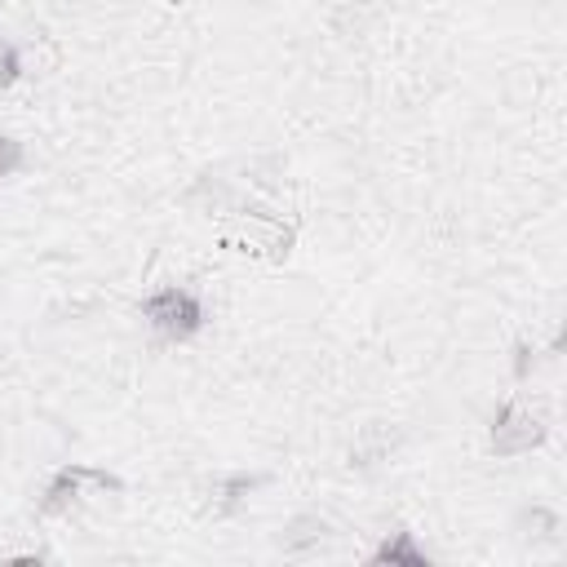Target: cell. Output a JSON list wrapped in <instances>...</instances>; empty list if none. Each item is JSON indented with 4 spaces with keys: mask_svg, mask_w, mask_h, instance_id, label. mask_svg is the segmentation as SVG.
<instances>
[{
    "mask_svg": "<svg viewBox=\"0 0 567 567\" xmlns=\"http://www.w3.org/2000/svg\"><path fill=\"white\" fill-rule=\"evenodd\" d=\"M142 315H146V323H151L164 341H190V337L204 328V301H199L190 288H177V284L151 292V297L142 301Z\"/></svg>",
    "mask_w": 567,
    "mask_h": 567,
    "instance_id": "6da1fadb",
    "label": "cell"
},
{
    "mask_svg": "<svg viewBox=\"0 0 567 567\" xmlns=\"http://www.w3.org/2000/svg\"><path fill=\"white\" fill-rule=\"evenodd\" d=\"M540 439H545V425H540V416L527 412L523 403H505V408L496 412V421H492V447H496V456H523V452H532Z\"/></svg>",
    "mask_w": 567,
    "mask_h": 567,
    "instance_id": "7a4b0ae2",
    "label": "cell"
},
{
    "mask_svg": "<svg viewBox=\"0 0 567 567\" xmlns=\"http://www.w3.org/2000/svg\"><path fill=\"white\" fill-rule=\"evenodd\" d=\"M84 483L120 487L115 474H106V470H97V465H84V461H71V465H62V470L49 478V487H44V496H40V514H62V509H71V505L80 501Z\"/></svg>",
    "mask_w": 567,
    "mask_h": 567,
    "instance_id": "3957f363",
    "label": "cell"
},
{
    "mask_svg": "<svg viewBox=\"0 0 567 567\" xmlns=\"http://www.w3.org/2000/svg\"><path fill=\"white\" fill-rule=\"evenodd\" d=\"M372 563H408V567H425V549L412 540V532H394L390 540H381V549L372 554Z\"/></svg>",
    "mask_w": 567,
    "mask_h": 567,
    "instance_id": "277c9868",
    "label": "cell"
},
{
    "mask_svg": "<svg viewBox=\"0 0 567 567\" xmlns=\"http://www.w3.org/2000/svg\"><path fill=\"white\" fill-rule=\"evenodd\" d=\"M18 80H22V53H18L13 40L0 35V89H9V84H18Z\"/></svg>",
    "mask_w": 567,
    "mask_h": 567,
    "instance_id": "5b68a950",
    "label": "cell"
},
{
    "mask_svg": "<svg viewBox=\"0 0 567 567\" xmlns=\"http://www.w3.org/2000/svg\"><path fill=\"white\" fill-rule=\"evenodd\" d=\"M22 142L18 137H9V133H0V177H13L18 168H22Z\"/></svg>",
    "mask_w": 567,
    "mask_h": 567,
    "instance_id": "8992f818",
    "label": "cell"
}]
</instances>
